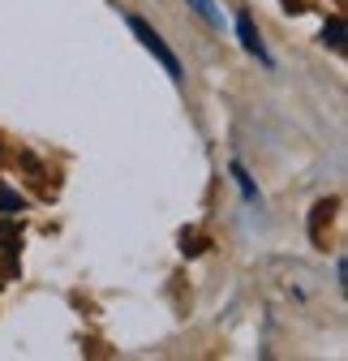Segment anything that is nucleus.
<instances>
[{
    "label": "nucleus",
    "mask_w": 348,
    "mask_h": 361,
    "mask_svg": "<svg viewBox=\"0 0 348 361\" xmlns=\"http://www.w3.org/2000/svg\"><path fill=\"white\" fill-rule=\"evenodd\" d=\"M129 30H134V35L142 39V48H147V52H151V56H155V61L168 69V78H172V82H181V78H185V73H181V61H177V52L168 48V43H163V35H159L151 22H142V18L134 13V18H129Z\"/></svg>",
    "instance_id": "nucleus-1"
},
{
    "label": "nucleus",
    "mask_w": 348,
    "mask_h": 361,
    "mask_svg": "<svg viewBox=\"0 0 348 361\" xmlns=\"http://www.w3.org/2000/svg\"><path fill=\"white\" fill-rule=\"evenodd\" d=\"M237 35H241V48H245L249 56H258L263 65H271V56H267V48H263V39H258V30H254V18H249V13H237Z\"/></svg>",
    "instance_id": "nucleus-2"
},
{
    "label": "nucleus",
    "mask_w": 348,
    "mask_h": 361,
    "mask_svg": "<svg viewBox=\"0 0 348 361\" xmlns=\"http://www.w3.org/2000/svg\"><path fill=\"white\" fill-rule=\"evenodd\" d=\"M26 207V198L18 194V190H9V185H0V219H13L18 211Z\"/></svg>",
    "instance_id": "nucleus-3"
},
{
    "label": "nucleus",
    "mask_w": 348,
    "mask_h": 361,
    "mask_svg": "<svg viewBox=\"0 0 348 361\" xmlns=\"http://www.w3.org/2000/svg\"><path fill=\"white\" fill-rule=\"evenodd\" d=\"M323 43H327V48H335V52H344V18H331L323 26Z\"/></svg>",
    "instance_id": "nucleus-4"
},
{
    "label": "nucleus",
    "mask_w": 348,
    "mask_h": 361,
    "mask_svg": "<svg viewBox=\"0 0 348 361\" xmlns=\"http://www.w3.org/2000/svg\"><path fill=\"white\" fill-rule=\"evenodd\" d=\"M189 5H194V13H198L206 26H220V13H215V5H211V0H189Z\"/></svg>",
    "instance_id": "nucleus-5"
},
{
    "label": "nucleus",
    "mask_w": 348,
    "mask_h": 361,
    "mask_svg": "<svg viewBox=\"0 0 348 361\" xmlns=\"http://www.w3.org/2000/svg\"><path fill=\"white\" fill-rule=\"evenodd\" d=\"M232 176H237V185H241V194H245V198L254 202V198H258V190H254V180L245 176V168H241V164H232Z\"/></svg>",
    "instance_id": "nucleus-6"
},
{
    "label": "nucleus",
    "mask_w": 348,
    "mask_h": 361,
    "mask_svg": "<svg viewBox=\"0 0 348 361\" xmlns=\"http://www.w3.org/2000/svg\"><path fill=\"white\" fill-rule=\"evenodd\" d=\"M202 245H206L202 237H189V233H185V245H181V250H185V254H202Z\"/></svg>",
    "instance_id": "nucleus-7"
}]
</instances>
